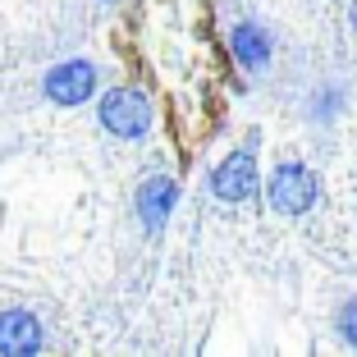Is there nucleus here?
Instances as JSON below:
<instances>
[{"label":"nucleus","mask_w":357,"mask_h":357,"mask_svg":"<svg viewBox=\"0 0 357 357\" xmlns=\"http://www.w3.org/2000/svg\"><path fill=\"white\" fill-rule=\"evenodd\" d=\"M96 119L110 137L119 142H137V137H147L151 124H156V105L142 87H110V92L96 101Z\"/></svg>","instance_id":"obj_1"},{"label":"nucleus","mask_w":357,"mask_h":357,"mask_svg":"<svg viewBox=\"0 0 357 357\" xmlns=\"http://www.w3.org/2000/svg\"><path fill=\"white\" fill-rule=\"evenodd\" d=\"M335 335L344 339L348 348H357V298H348V303L335 312Z\"/></svg>","instance_id":"obj_9"},{"label":"nucleus","mask_w":357,"mask_h":357,"mask_svg":"<svg viewBox=\"0 0 357 357\" xmlns=\"http://www.w3.org/2000/svg\"><path fill=\"white\" fill-rule=\"evenodd\" d=\"M96 87H101V74H96L92 60H60L46 69L42 78V92L51 105H64V110H74V105L92 101Z\"/></svg>","instance_id":"obj_3"},{"label":"nucleus","mask_w":357,"mask_h":357,"mask_svg":"<svg viewBox=\"0 0 357 357\" xmlns=\"http://www.w3.org/2000/svg\"><path fill=\"white\" fill-rule=\"evenodd\" d=\"M229 55H234V64H238V69L261 74L266 64H271V55H275L271 28H266V23H257V19L234 23V28H229Z\"/></svg>","instance_id":"obj_7"},{"label":"nucleus","mask_w":357,"mask_h":357,"mask_svg":"<svg viewBox=\"0 0 357 357\" xmlns=\"http://www.w3.org/2000/svg\"><path fill=\"white\" fill-rule=\"evenodd\" d=\"M348 23H353V28H357V0H353V5H348Z\"/></svg>","instance_id":"obj_10"},{"label":"nucleus","mask_w":357,"mask_h":357,"mask_svg":"<svg viewBox=\"0 0 357 357\" xmlns=\"http://www.w3.org/2000/svg\"><path fill=\"white\" fill-rule=\"evenodd\" d=\"M339 115H344V87H335V83L316 87L312 101H307V119L312 124H335Z\"/></svg>","instance_id":"obj_8"},{"label":"nucleus","mask_w":357,"mask_h":357,"mask_svg":"<svg viewBox=\"0 0 357 357\" xmlns=\"http://www.w3.org/2000/svg\"><path fill=\"white\" fill-rule=\"evenodd\" d=\"M257 188H261V174H257V151H252V142H248V147H238V151H229L220 165L211 169V192H215L220 202H229V206L252 202Z\"/></svg>","instance_id":"obj_4"},{"label":"nucleus","mask_w":357,"mask_h":357,"mask_svg":"<svg viewBox=\"0 0 357 357\" xmlns=\"http://www.w3.org/2000/svg\"><path fill=\"white\" fill-rule=\"evenodd\" d=\"M46 348V326L23 307L0 312V353L5 357H37Z\"/></svg>","instance_id":"obj_6"},{"label":"nucleus","mask_w":357,"mask_h":357,"mask_svg":"<svg viewBox=\"0 0 357 357\" xmlns=\"http://www.w3.org/2000/svg\"><path fill=\"white\" fill-rule=\"evenodd\" d=\"M174 206H178V183H174V174H147L142 183H137L133 211H137V220H142V229H147V238L165 234Z\"/></svg>","instance_id":"obj_5"},{"label":"nucleus","mask_w":357,"mask_h":357,"mask_svg":"<svg viewBox=\"0 0 357 357\" xmlns=\"http://www.w3.org/2000/svg\"><path fill=\"white\" fill-rule=\"evenodd\" d=\"M321 202V178L303 165V160H280V165L266 174V206L275 215H307V211Z\"/></svg>","instance_id":"obj_2"},{"label":"nucleus","mask_w":357,"mask_h":357,"mask_svg":"<svg viewBox=\"0 0 357 357\" xmlns=\"http://www.w3.org/2000/svg\"><path fill=\"white\" fill-rule=\"evenodd\" d=\"M101 5H115V0H101Z\"/></svg>","instance_id":"obj_11"}]
</instances>
